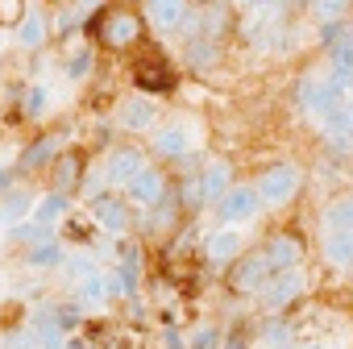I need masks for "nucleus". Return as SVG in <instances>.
<instances>
[{"instance_id": "obj_1", "label": "nucleus", "mask_w": 353, "mask_h": 349, "mask_svg": "<svg viewBox=\"0 0 353 349\" xmlns=\"http://www.w3.org/2000/svg\"><path fill=\"white\" fill-rule=\"evenodd\" d=\"M299 183H303V174L295 162H274L270 170H262V179L254 188H258V200L266 208H287L299 196Z\"/></svg>"}, {"instance_id": "obj_2", "label": "nucleus", "mask_w": 353, "mask_h": 349, "mask_svg": "<svg viewBox=\"0 0 353 349\" xmlns=\"http://www.w3.org/2000/svg\"><path fill=\"white\" fill-rule=\"evenodd\" d=\"M141 34H145V21H141L133 9H108V13L100 17V26H96V38H100L108 50H129V46L141 42Z\"/></svg>"}, {"instance_id": "obj_3", "label": "nucleus", "mask_w": 353, "mask_h": 349, "mask_svg": "<svg viewBox=\"0 0 353 349\" xmlns=\"http://www.w3.org/2000/svg\"><path fill=\"white\" fill-rule=\"evenodd\" d=\"M270 275H274V266H270V258H266V250H254V254H237L233 258V275H229V287L237 291V295H258L266 283H270Z\"/></svg>"}, {"instance_id": "obj_4", "label": "nucleus", "mask_w": 353, "mask_h": 349, "mask_svg": "<svg viewBox=\"0 0 353 349\" xmlns=\"http://www.w3.org/2000/svg\"><path fill=\"white\" fill-rule=\"evenodd\" d=\"M216 204H221L216 212H221V221H225V225H241V221H250V217L262 208V200H258V188H254V183H237V188H229Z\"/></svg>"}, {"instance_id": "obj_5", "label": "nucleus", "mask_w": 353, "mask_h": 349, "mask_svg": "<svg viewBox=\"0 0 353 349\" xmlns=\"http://www.w3.org/2000/svg\"><path fill=\"white\" fill-rule=\"evenodd\" d=\"M83 170H88L83 150H59V154H54V162H50V183H54V192L71 196V192L83 183Z\"/></svg>"}, {"instance_id": "obj_6", "label": "nucleus", "mask_w": 353, "mask_h": 349, "mask_svg": "<svg viewBox=\"0 0 353 349\" xmlns=\"http://www.w3.org/2000/svg\"><path fill=\"white\" fill-rule=\"evenodd\" d=\"M303 291V275L295 270V266H287V270H274L270 275V283L258 291L262 295V303L270 308V312H279V308H287V303H295V295Z\"/></svg>"}, {"instance_id": "obj_7", "label": "nucleus", "mask_w": 353, "mask_h": 349, "mask_svg": "<svg viewBox=\"0 0 353 349\" xmlns=\"http://www.w3.org/2000/svg\"><path fill=\"white\" fill-rule=\"evenodd\" d=\"M129 200L133 204H145V208H154L158 200H166V174L158 170V166H141L133 179H129Z\"/></svg>"}, {"instance_id": "obj_8", "label": "nucleus", "mask_w": 353, "mask_h": 349, "mask_svg": "<svg viewBox=\"0 0 353 349\" xmlns=\"http://www.w3.org/2000/svg\"><path fill=\"white\" fill-rule=\"evenodd\" d=\"M92 221L104 229V233H112V237H121L125 229H129V208H125V200H117V196H96V204H92Z\"/></svg>"}, {"instance_id": "obj_9", "label": "nucleus", "mask_w": 353, "mask_h": 349, "mask_svg": "<svg viewBox=\"0 0 353 349\" xmlns=\"http://www.w3.org/2000/svg\"><path fill=\"white\" fill-rule=\"evenodd\" d=\"M133 79H137V88H141V92H170V88H174V71L166 67V59H162V54L141 59V63L133 67Z\"/></svg>"}, {"instance_id": "obj_10", "label": "nucleus", "mask_w": 353, "mask_h": 349, "mask_svg": "<svg viewBox=\"0 0 353 349\" xmlns=\"http://www.w3.org/2000/svg\"><path fill=\"white\" fill-rule=\"evenodd\" d=\"M262 250H266V258H270V266H274V270L299 266V258H303V241H299L295 233H274Z\"/></svg>"}, {"instance_id": "obj_11", "label": "nucleus", "mask_w": 353, "mask_h": 349, "mask_svg": "<svg viewBox=\"0 0 353 349\" xmlns=\"http://www.w3.org/2000/svg\"><path fill=\"white\" fill-rule=\"evenodd\" d=\"M145 166V158L137 154V150H129V146H121V150H112L108 154V183H117V188H129V179Z\"/></svg>"}, {"instance_id": "obj_12", "label": "nucleus", "mask_w": 353, "mask_h": 349, "mask_svg": "<svg viewBox=\"0 0 353 349\" xmlns=\"http://www.w3.org/2000/svg\"><path fill=\"white\" fill-rule=\"evenodd\" d=\"M154 117H158L154 96H133V100H125V104H121V129L141 133V129H150V125H154Z\"/></svg>"}, {"instance_id": "obj_13", "label": "nucleus", "mask_w": 353, "mask_h": 349, "mask_svg": "<svg viewBox=\"0 0 353 349\" xmlns=\"http://www.w3.org/2000/svg\"><path fill=\"white\" fill-rule=\"evenodd\" d=\"M200 179H204V196H208V204H216L229 188H233V162H225V158H212L204 170H200Z\"/></svg>"}, {"instance_id": "obj_14", "label": "nucleus", "mask_w": 353, "mask_h": 349, "mask_svg": "<svg viewBox=\"0 0 353 349\" xmlns=\"http://www.w3.org/2000/svg\"><path fill=\"white\" fill-rule=\"evenodd\" d=\"M188 129L183 125H166V129H158L154 133V154L158 158H183L188 154Z\"/></svg>"}, {"instance_id": "obj_15", "label": "nucleus", "mask_w": 353, "mask_h": 349, "mask_svg": "<svg viewBox=\"0 0 353 349\" xmlns=\"http://www.w3.org/2000/svg\"><path fill=\"white\" fill-rule=\"evenodd\" d=\"M63 212H67V196L50 188L42 200H34V212H30V221H34V225H42V229H50V225H59V221H63Z\"/></svg>"}, {"instance_id": "obj_16", "label": "nucleus", "mask_w": 353, "mask_h": 349, "mask_svg": "<svg viewBox=\"0 0 353 349\" xmlns=\"http://www.w3.org/2000/svg\"><path fill=\"white\" fill-rule=\"evenodd\" d=\"M67 42H71V46H67V50H71V54H67V75H71V79H88V75L96 71V54H92V46H88L79 34L67 38Z\"/></svg>"}, {"instance_id": "obj_17", "label": "nucleus", "mask_w": 353, "mask_h": 349, "mask_svg": "<svg viewBox=\"0 0 353 349\" xmlns=\"http://www.w3.org/2000/svg\"><path fill=\"white\" fill-rule=\"evenodd\" d=\"M183 5H188V0H145V17L158 30H174L183 21Z\"/></svg>"}, {"instance_id": "obj_18", "label": "nucleus", "mask_w": 353, "mask_h": 349, "mask_svg": "<svg viewBox=\"0 0 353 349\" xmlns=\"http://www.w3.org/2000/svg\"><path fill=\"white\" fill-rule=\"evenodd\" d=\"M54 154H59V133H46V137H38L26 154H21V170H38V166H50L54 162Z\"/></svg>"}, {"instance_id": "obj_19", "label": "nucleus", "mask_w": 353, "mask_h": 349, "mask_svg": "<svg viewBox=\"0 0 353 349\" xmlns=\"http://www.w3.org/2000/svg\"><path fill=\"white\" fill-rule=\"evenodd\" d=\"M237 254H241V233H233V229L208 233V262H233Z\"/></svg>"}, {"instance_id": "obj_20", "label": "nucleus", "mask_w": 353, "mask_h": 349, "mask_svg": "<svg viewBox=\"0 0 353 349\" xmlns=\"http://www.w3.org/2000/svg\"><path fill=\"white\" fill-rule=\"evenodd\" d=\"M324 254H328V262L353 270V229H332L324 241Z\"/></svg>"}, {"instance_id": "obj_21", "label": "nucleus", "mask_w": 353, "mask_h": 349, "mask_svg": "<svg viewBox=\"0 0 353 349\" xmlns=\"http://www.w3.org/2000/svg\"><path fill=\"white\" fill-rule=\"evenodd\" d=\"M17 42H21V50H42L46 46V17L26 13L21 26H17Z\"/></svg>"}, {"instance_id": "obj_22", "label": "nucleus", "mask_w": 353, "mask_h": 349, "mask_svg": "<svg viewBox=\"0 0 353 349\" xmlns=\"http://www.w3.org/2000/svg\"><path fill=\"white\" fill-rule=\"evenodd\" d=\"M30 212H34V196L21 192V188H13L5 200H0V221H5V225H17V221L30 217Z\"/></svg>"}, {"instance_id": "obj_23", "label": "nucleus", "mask_w": 353, "mask_h": 349, "mask_svg": "<svg viewBox=\"0 0 353 349\" xmlns=\"http://www.w3.org/2000/svg\"><path fill=\"white\" fill-rule=\"evenodd\" d=\"M79 299H83V303H92V308H100V303L108 299V275L88 270V275L79 279Z\"/></svg>"}, {"instance_id": "obj_24", "label": "nucleus", "mask_w": 353, "mask_h": 349, "mask_svg": "<svg viewBox=\"0 0 353 349\" xmlns=\"http://www.w3.org/2000/svg\"><path fill=\"white\" fill-rule=\"evenodd\" d=\"M179 204H183V212H200V208L208 204V196H204V179H200V174H188V179L179 183Z\"/></svg>"}, {"instance_id": "obj_25", "label": "nucleus", "mask_w": 353, "mask_h": 349, "mask_svg": "<svg viewBox=\"0 0 353 349\" xmlns=\"http://www.w3.org/2000/svg\"><path fill=\"white\" fill-rule=\"evenodd\" d=\"M21 108H26V117H46V108H50V92L42 88V83H34V88H26V100H21Z\"/></svg>"}, {"instance_id": "obj_26", "label": "nucleus", "mask_w": 353, "mask_h": 349, "mask_svg": "<svg viewBox=\"0 0 353 349\" xmlns=\"http://www.w3.org/2000/svg\"><path fill=\"white\" fill-rule=\"evenodd\" d=\"M324 225H328V229H353V196L336 200V204L324 212Z\"/></svg>"}, {"instance_id": "obj_27", "label": "nucleus", "mask_w": 353, "mask_h": 349, "mask_svg": "<svg viewBox=\"0 0 353 349\" xmlns=\"http://www.w3.org/2000/svg\"><path fill=\"white\" fill-rule=\"evenodd\" d=\"M312 13H316V21H320V26L341 21V17L349 13V0H312Z\"/></svg>"}, {"instance_id": "obj_28", "label": "nucleus", "mask_w": 353, "mask_h": 349, "mask_svg": "<svg viewBox=\"0 0 353 349\" xmlns=\"http://www.w3.org/2000/svg\"><path fill=\"white\" fill-rule=\"evenodd\" d=\"M26 17V0H0V26L5 30H17Z\"/></svg>"}, {"instance_id": "obj_29", "label": "nucleus", "mask_w": 353, "mask_h": 349, "mask_svg": "<svg viewBox=\"0 0 353 349\" xmlns=\"http://www.w3.org/2000/svg\"><path fill=\"white\" fill-rule=\"evenodd\" d=\"M59 258H63V254H59V246H54V241H46V246H38V250L30 254V262H34V266H54Z\"/></svg>"}, {"instance_id": "obj_30", "label": "nucleus", "mask_w": 353, "mask_h": 349, "mask_svg": "<svg viewBox=\"0 0 353 349\" xmlns=\"http://www.w3.org/2000/svg\"><path fill=\"white\" fill-rule=\"evenodd\" d=\"M9 349H42V341H38L34 328H26V332H13L9 337Z\"/></svg>"}, {"instance_id": "obj_31", "label": "nucleus", "mask_w": 353, "mask_h": 349, "mask_svg": "<svg viewBox=\"0 0 353 349\" xmlns=\"http://www.w3.org/2000/svg\"><path fill=\"white\" fill-rule=\"evenodd\" d=\"M212 345H216V328H196L192 349H212Z\"/></svg>"}, {"instance_id": "obj_32", "label": "nucleus", "mask_w": 353, "mask_h": 349, "mask_svg": "<svg viewBox=\"0 0 353 349\" xmlns=\"http://www.w3.org/2000/svg\"><path fill=\"white\" fill-rule=\"evenodd\" d=\"M237 5H241V9H274L279 0H237Z\"/></svg>"}, {"instance_id": "obj_33", "label": "nucleus", "mask_w": 353, "mask_h": 349, "mask_svg": "<svg viewBox=\"0 0 353 349\" xmlns=\"http://www.w3.org/2000/svg\"><path fill=\"white\" fill-rule=\"evenodd\" d=\"M75 5H79V9H100L104 0H75Z\"/></svg>"}, {"instance_id": "obj_34", "label": "nucleus", "mask_w": 353, "mask_h": 349, "mask_svg": "<svg viewBox=\"0 0 353 349\" xmlns=\"http://www.w3.org/2000/svg\"><path fill=\"white\" fill-rule=\"evenodd\" d=\"M196 5H208V0H196Z\"/></svg>"}]
</instances>
